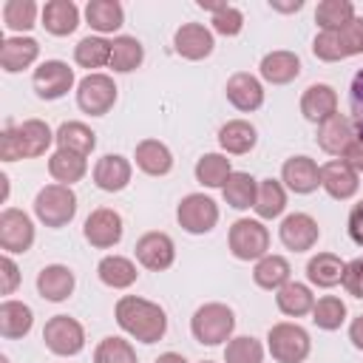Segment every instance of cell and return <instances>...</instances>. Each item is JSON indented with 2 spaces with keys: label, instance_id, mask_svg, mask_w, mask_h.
Wrapping results in <instances>:
<instances>
[{
  "label": "cell",
  "instance_id": "cell-1",
  "mask_svg": "<svg viewBox=\"0 0 363 363\" xmlns=\"http://www.w3.org/2000/svg\"><path fill=\"white\" fill-rule=\"evenodd\" d=\"M113 315H116L119 329L139 343H156L167 332L164 309L147 298H139V295H122L113 306Z\"/></svg>",
  "mask_w": 363,
  "mask_h": 363
},
{
  "label": "cell",
  "instance_id": "cell-2",
  "mask_svg": "<svg viewBox=\"0 0 363 363\" xmlns=\"http://www.w3.org/2000/svg\"><path fill=\"white\" fill-rule=\"evenodd\" d=\"M233 329H235V315L227 303H218V301L199 306L190 318V332L201 346H218L230 340Z\"/></svg>",
  "mask_w": 363,
  "mask_h": 363
},
{
  "label": "cell",
  "instance_id": "cell-3",
  "mask_svg": "<svg viewBox=\"0 0 363 363\" xmlns=\"http://www.w3.org/2000/svg\"><path fill=\"white\" fill-rule=\"evenodd\" d=\"M267 349H269L272 360H278V363H303L312 352V340H309V332L303 326L281 320V323L269 326Z\"/></svg>",
  "mask_w": 363,
  "mask_h": 363
},
{
  "label": "cell",
  "instance_id": "cell-4",
  "mask_svg": "<svg viewBox=\"0 0 363 363\" xmlns=\"http://www.w3.org/2000/svg\"><path fill=\"white\" fill-rule=\"evenodd\" d=\"M34 216L45 227H65L77 216V193L68 184H45L34 199Z\"/></svg>",
  "mask_w": 363,
  "mask_h": 363
},
{
  "label": "cell",
  "instance_id": "cell-5",
  "mask_svg": "<svg viewBox=\"0 0 363 363\" xmlns=\"http://www.w3.org/2000/svg\"><path fill=\"white\" fill-rule=\"evenodd\" d=\"M227 244L238 261H258L269 250V230L258 218H238L227 233Z\"/></svg>",
  "mask_w": 363,
  "mask_h": 363
},
{
  "label": "cell",
  "instance_id": "cell-6",
  "mask_svg": "<svg viewBox=\"0 0 363 363\" xmlns=\"http://www.w3.org/2000/svg\"><path fill=\"white\" fill-rule=\"evenodd\" d=\"M43 340H45L48 352H54L60 357H74L85 349V329L71 315H54L43 326Z\"/></svg>",
  "mask_w": 363,
  "mask_h": 363
},
{
  "label": "cell",
  "instance_id": "cell-7",
  "mask_svg": "<svg viewBox=\"0 0 363 363\" xmlns=\"http://www.w3.org/2000/svg\"><path fill=\"white\" fill-rule=\"evenodd\" d=\"M77 105L91 116H105L116 105V82L108 74L91 71L77 82Z\"/></svg>",
  "mask_w": 363,
  "mask_h": 363
},
{
  "label": "cell",
  "instance_id": "cell-8",
  "mask_svg": "<svg viewBox=\"0 0 363 363\" xmlns=\"http://www.w3.org/2000/svg\"><path fill=\"white\" fill-rule=\"evenodd\" d=\"M179 227L190 235H204L218 224V204L204 193H187L176 207Z\"/></svg>",
  "mask_w": 363,
  "mask_h": 363
},
{
  "label": "cell",
  "instance_id": "cell-9",
  "mask_svg": "<svg viewBox=\"0 0 363 363\" xmlns=\"http://www.w3.org/2000/svg\"><path fill=\"white\" fill-rule=\"evenodd\" d=\"M31 85L40 99H60L74 88V68L62 60H45L34 68Z\"/></svg>",
  "mask_w": 363,
  "mask_h": 363
},
{
  "label": "cell",
  "instance_id": "cell-10",
  "mask_svg": "<svg viewBox=\"0 0 363 363\" xmlns=\"http://www.w3.org/2000/svg\"><path fill=\"white\" fill-rule=\"evenodd\" d=\"M122 233H125V224H122V216L111 207H96L91 210V216L85 218V227H82V235L91 247L96 250H111L122 241Z\"/></svg>",
  "mask_w": 363,
  "mask_h": 363
},
{
  "label": "cell",
  "instance_id": "cell-11",
  "mask_svg": "<svg viewBox=\"0 0 363 363\" xmlns=\"http://www.w3.org/2000/svg\"><path fill=\"white\" fill-rule=\"evenodd\" d=\"M34 244V221L28 218V213L17 210V207H6L0 213V247L6 255L14 252H28Z\"/></svg>",
  "mask_w": 363,
  "mask_h": 363
},
{
  "label": "cell",
  "instance_id": "cell-12",
  "mask_svg": "<svg viewBox=\"0 0 363 363\" xmlns=\"http://www.w3.org/2000/svg\"><path fill=\"white\" fill-rule=\"evenodd\" d=\"M136 261L150 269V272H164L173 267L176 261V244L167 233H159V230H150L145 233L139 241H136Z\"/></svg>",
  "mask_w": 363,
  "mask_h": 363
},
{
  "label": "cell",
  "instance_id": "cell-13",
  "mask_svg": "<svg viewBox=\"0 0 363 363\" xmlns=\"http://www.w3.org/2000/svg\"><path fill=\"white\" fill-rule=\"evenodd\" d=\"M278 238H281V244H284L286 250H292V252H306V250H312V247L318 244L320 227H318V221H315L309 213H289V216L281 221V227H278Z\"/></svg>",
  "mask_w": 363,
  "mask_h": 363
},
{
  "label": "cell",
  "instance_id": "cell-14",
  "mask_svg": "<svg viewBox=\"0 0 363 363\" xmlns=\"http://www.w3.org/2000/svg\"><path fill=\"white\" fill-rule=\"evenodd\" d=\"M173 48L179 57L184 60H204L213 54L216 48V40H213V31L201 23H182L173 34Z\"/></svg>",
  "mask_w": 363,
  "mask_h": 363
},
{
  "label": "cell",
  "instance_id": "cell-15",
  "mask_svg": "<svg viewBox=\"0 0 363 363\" xmlns=\"http://www.w3.org/2000/svg\"><path fill=\"white\" fill-rule=\"evenodd\" d=\"M281 182H284V187H289L298 196L315 193L320 187V167L309 156H289L281 167Z\"/></svg>",
  "mask_w": 363,
  "mask_h": 363
},
{
  "label": "cell",
  "instance_id": "cell-16",
  "mask_svg": "<svg viewBox=\"0 0 363 363\" xmlns=\"http://www.w3.org/2000/svg\"><path fill=\"white\" fill-rule=\"evenodd\" d=\"M40 57V43L34 37H26V34H17V37H6L0 43V68L6 74H17V71H26L37 62Z\"/></svg>",
  "mask_w": 363,
  "mask_h": 363
},
{
  "label": "cell",
  "instance_id": "cell-17",
  "mask_svg": "<svg viewBox=\"0 0 363 363\" xmlns=\"http://www.w3.org/2000/svg\"><path fill=\"white\" fill-rule=\"evenodd\" d=\"M360 173H354L343 159H332L326 164H320V187L335 199V201H346L357 193L360 187Z\"/></svg>",
  "mask_w": 363,
  "mask_h": 363
},
{
  "label": "cell",
  "instance_id": "cell-18",
  "mask_svg": "<svg viewBox=\"0 0 363 363\" xmlns=\"http://www.w3.org/2000/svg\"><path fill=\"white\" fill-rule=\"evenodd\" d=\"M224 91H227L230 105L238 108V111H244V113H252V111H258V108L264 105V85H261L258 77H252V74H247V71L233 74V77L227 79Z\"/></svg>",
  "mask_w": 363,
  "mask_h": 363
},
{
  "label": "cell",
  "instance_id": "cell-19",
  "mask_svg": "<svg viewBox=\"0 0 363 363\" xmlns=\"http://www.w3.org/2000/svg\"><path fill=\"white\" fill-rule=\"evenodd\" d=\"M354 139H357V136H354V125H352V119L343 116V113H335L332 119H326V122L318 125V147H320L323 153L335 156V159H340V156L346 153V147H349Z\"/></svg>",
  "mask_w": 363,
  "mask_h": 363
},
{
  "label": "cell",
  "instance_id": "cell-20",
  "mask_svg": "<svg viewBox=\"0 0 363 363\" xmlns=\"http://www.w3.org/2000/svg\"><path fill=\"white\" fill-rule=\"evenodd\" d=\"M130 176H133V167L125 156L119 153H105L96 164H94V184L105 193H119L130 184Z\"/></svg>",
  "mask_w": 363,
  "mask_h": 363
},
{
  "label": "cell",
  "instance_id": "cell-21",
  "mask_svg": "<svg viewBox=\"0 0 363 363\" xmlns=\"http://www.w3.org/2000/svg\"><path fill=\"white\" fill-rule=\"evenodd\" d=\"M301 113H303L309 122H315V125L332 119V116L337 113V91H335L332 85H326V82L309 85V88L301 94Z\"/></svg>",
  "mask_w": 363,
  "mask_h": 363
},
{
  "label": "cell",
  "instance_id": "cell-22",
  "mask_svg": "<svg viewBox=\"0 0 363 363\" xmlns=\"http://www.w3.org/2000/svg\"><path fill=\"white\" fill-rule=\"evenodd\" d=\"M258 71H261V79L269 85H289L292 79L301 77V57L295 51L278 48V51L264 54Z\"/></svg>",
  "mask_w": 363,
  "mask_h": 363
},
{
  "label": "cell",
  "instance_id": "cell-23",
  "mask_svg": "<svg viewBox=\"0 0 363 363\" xmlns=\"http://www.w3.org/2000/svg\"><path fill=\"white\" fill-rule=\"evenodd\" d=\"M74 286H77V278L65 264H48L37 272V292L51 303L71 298Z\"/></svg>",
  "mask_w": 363,
  "mask_h": 363
},
{
  "label": "cell",
  "instance_id": "cell-24",
  "mask_svg": "<svg viewBox=\"0 0 363 363\" xmlns=\"http://www.w3.org/2000/svg\"><path fill=\"white\" fill-rule=\"evenodd\" d=\"M40 17H43V28L54 37H68L79 26V9L74 0H48Z\"/></svg>",
  "mask_w": 363,
  "mask_h": 363
},
{
  "label": "cell",
  "instance_id": "cell-25",
  "mask_svg": "<svg viewBox=\"0 0 363 363\" xmlns=\"http://www.w3.org/2000/svg\"><path fill=\"white\" fill-rule=\"evenodd\" d=\"M14 133H17V142H20V153H23V159L43 156V153L51 147L54 136H57V130H51V128H48V122H43V119H26V122L14 125Z\"/></svg>",
  "mask_w": 363,
  "mask_h": 363
},
{
  "label": "cell",
  "instance_id": "cell-26",
  "mask_svg": "<svg viewBox=\"0 0 363 363\" xmlns=\"http://www.w3.org/2000/svg\"><path fill=\"white\" fill-rule=\"evenodd\" d=\"M34 326V312L28 303L23 301H14V298H6L0 303V335L6 340H20L31 332Z\"/></svg>",
  "mask_w": 363,
  "mask_h": 363
},
{
  "label": "cell",
  "instance_id": "cell-27",
  "mask_svg": "<svg viewBox=\"0 0 363 363\" xmlns=\"http://www.w3.org/2000/svg\"><path fill=\"white\" fill-rule=\"evenodd\" d=\"M133 159H136V167L147 176H167L173 170V153L159 139H142L136 145Z\"/></svg>",
  "mask_w": 363,
  "mask_h": 363
},
{
  "label": "cell",
  "instance_id": "cell-28",
  "mask_svg": "<svg viewBox=\"0 0 363 363\" xmlns=\"http://www.w3.org/2000/svg\"><path fill=\"white\" fill-rule=\"evenodd\" d=\"M255 142H258V130L247 119H230L218 128V145H221L224 153L244 156L255 147Z\"/></svg>",
  "mask_w": 363,
  "mask_h": 363
},
{
  "label": "cell",
  "instance_id": "cell-29",
  "mask_svg": "<svg viewBox=\"0 0 363 363\" xmlns=\"http://www.w3.org/2000/svg\"><path fill=\"white\" fill-rule=\"evenodd\" d=\"M252 281H255V286H261V289L278 292L284 284L292 281V267H289V261H286L284 255H272V252H267L264 258L255 261Z\"/></svg>",
  "mask_w": 363,
  "mask_h": 363
},
{
  "label": "cell",
  "instance_id": "cell-30",
  "mask_svg": "<svg viewBox=\"0 0 363 363\" xmlns=\"http://www.w3.org/2000/svg\"><path fill=\"white\" fill-rule=\"evenodd\" d=\"M85 20L88 26L102 37V34H113L122 28L125 23V11L119 0H88L85 6Z\"/></svg>",
  "mask_w": 363,
  "mask_h": 363
},
{
  "label": "cell",
  "instance_id": "cell-31",
  "mask_svg": "<svg viewBox=\"0 0 363 363\" xmlns=\"http://www.w3.org/2000/svg\"><path fill=\"white\" fill-rule=\"evenodd\" d=\"M343 269H346V261H340V255L335 252H318L306 261V278L320 289L337 286L343 281Z\"/></svg>",
  "mask_w": 363,
  "mask_h": 363
},
{
  "label": "cell",
  "instance_id": "cell-32",
  "mask_svg": "<svg viewBox=\"0 0 363 363\" xmlns=\"http://www.w3.org/2000/svg\"><path fill=\"white\" fill-rule=\"evenodd\" d=\"M54 142H57V150H71V153H79V156L88 159L91 150L96 147V133H94L85 122L71 119V122H62V125L57 128Z\"/></svg>",
  "mask_w": 363,
  "mask_h": 363
},
{
  "label": "cell",
  "instance_id": "cell-33",
  "mask_svg": "<svg viewBox=\"0 0 363 363\" xmlns=\"http://www.w3.org/2000/svg\"><path fill=\"white\" fill-rule=\"evenodd\" d=\"M96 275L105 286L111 289H128L136 284L139 272H136V264L125 255H105L99 264H96Z\"/></svg>",
  "mask_w": 363,
  "mask_h": 363
},
{
  "label": "cell",
  "instance_id": "cell-34",
  "mask_svg": "<svg viewBox=\"0 0 363 363\" xmlns=\"http://www.w3.org/2000/svg\"><path fill=\"white\" fill-rule=\"evenodd\" d=\"M275 303L278 309L286 315V318H303V315H312V306H315V295L306 284L301 281H289L284 284L278 292H275Z\"/></svg>",
  "mask_w": 363,
  "mask_h": 363
},
{
  "label": "cell",
  "instance_id": "cell-35",
  "mask_svg": "<svg viewBox=\"0 0 363 363\" xmlns=\"http://www.w3.org/2000/svg\"><path fill=\"white\" fill-rule=\"evenodd\" d=\"M142 60H145V48H142V43L136 37L119 34V37L111 40V62H108V68H113L116 74L136 71L142 65Z\"/></svg>",
  "mask_w": 363,
  "mask_h": 363
},
{
  "label": "cell",
  "instance_id": "cell-36",
  "mask_svg": "<svg viewBox=\"0 0 363 363\" xmlns=\"http://www.w3.org/2000/svg\"><path fill=\"white\" fill-rule=\"evenodd\" d=\"M48 173L54 176L57 184H74V182H82L85 173H88V159L79 156V153H71V150H54L48 156Z\"/></svg>",
  "mask_w": 363,
  "mask_h": 363
},
{
  "label": "cell",
  "instance_id": "cell-37",
  "mask_svg": "<svg viewBox=\"0 0 363 363\" xmlns=\"http://www.w3.org/2000/svg\"><path fill=\"white\" fill-rule=\"evenodd\" d=\"M252 210L258 213V218H278L286 210V187H284V182H278L272 176L261 179Z\"/></svg>",
  "mask_w": 363,
  "mask_h": 363
},
{
  "label": "cell",
  "instance_id": "cell-38",
  "mask_svg": "<svg viewBox=\"0 0 363 363\" xmlns=\"http://www.w3.org/2000/svg\"><path fill=\"white\" fill-rule=\"evenodd\" d=\"M255 193H258V182L244 170H233L227 184L221 187V196L233 210H250L255 204Z\"/></svg>",
  "mask_w": 363,
  "mask_h": 363
},
{
  "label": "cell",
  "instance_id": "cell-39",
  "mask_svg": "<svg viewBox=\"0 0 363 363\" xmlns=\"http://www.w3.org/2000/svg\"><path fill=\"white\" fill-rule=\"evenodd\" d=\"M354 6L352 0H320L315 9V23L320 31H340L354 20Z\"/></svg>",
  "mask_w": 363,
  "mask_h": 363
},
{
  "label": "cell",
  "instance_id": "cell-40",
  "mask_svg": "<svg viewBox=\"0 0 363 363\" xmlns=\"http://www.w3.org/2000/svg\"><path fill=\"white\" fill-rule=\"evenodd\" d=\"M74 62L79 68H102L111 62V40L99 34H88L74 45Z\"/></svg>",
  "mask_w": 363,
  "mask_h": 363
},
{
  "label": "cell",
  "instance_id": "cell-41",
  "mask_svg": "<svg viewBox=\"0 0 363 363\" xmlns=\"http://www.w3.org/2000/svg\"><path fill=\"white\" fill-rule=\"evenodd\" d=\"M196 182L204 184V187H224L233 167H230V159L224 153H204L199 162H196Z\"/></svg>",
  "mask_w": 363,
  "mask_h": 363
},
{
  "label": "cell",
  "instance_id": "cell-42",
  "mask_svg": "<svg viewBox=\"0 0 363 363\" xmlns=\"http://www.w3.org/2000/svg\"><path fill=\"white\" fill-rule=\"evenodd\" d=\"M346 320V303L337 298V295H323L315 301L312 306V323L323 332H335L340 329Z\"/></svg>",
  "mask_w": 363,
  "mask_h": 363
},
{
  "label": "cell",
  "instance_id": "cell-43",
  "mask_svg": "<svg viewBox=\"0 0 363 363\" xmlns=\"http://www.w3.org/2000/svg\"><path fill=\"white\" fill-rule=\"evenodd\" d=\"M37 3L34 0H6L3 3V23L9 31H31L37 26Z\"/></svg>",
  "mask_w": 363,
  "mask_h": 363
},
{
  "label": "cell",
  "instance_id": "cell-44",
  "mask_svg": "<svg viewBox=\"0 0 363 363\" xmlns=\"http://www.w3.org/2000/svg\"><path fill=\"white\" fill-rule=\"evenodd\" d=\"M224 363H264V346L252 335L230 337L224 346Z\"/></svg>",
  "mask_w": 363,
  "mask_h": 363
},
{
  "label": "cell",
  "instance_id": "cell-45",
  "mask_svg": "<svg viewBox=\"0 0 363 363\" xmlns=\"http://www.w3.org/2000/svg\"><path fill=\"white\" fill-rule=\"evenodd\" d=\"M94 363H139L136 349L125 337H102L99 346L94 349Z\"/></svg>",
  "mask_w": 363,
  "mask_h": 363
},
{
  "label": "cell",
  "instance_id": "cell-46",
  "mask_svg": "<svg viewBox=\"0 0 363 363\" xmlns=\"http://www.w3.org/2000/svg\"><path fill=\"white\" fill-rule=\"evenodd\" d=\"M312 54L323 62H340L346 60V51L340 45V37L337 31H320L315 40H312Z\"/></svg>",
  "mask_w": 363,
  "mask_h": 363
},
{
  "label": "cell",
  "instance_id": "cell-47",
  "mask_svg": "<svg viewBox=\"0 0 363 363\" xmlns=\"http://www.w3.org/2000/svg\"><path fill=\"white\" fill-rule=\"evenodd\" d=\"M213 31L216 34H221V37H235V34H241V28H244V14L235 9V6H221L216 14H213Z\"/></svg>",
  "mask_w": 363,
  "mask_h": 363
},
{
  "label": "cell",
  "instance_id": "cell-48",
  "mask_svg": "<svg viewBox=\"0 0 363 363\" xmlns=\"http://www.w3.org/2000/svg\"><path fill=\"white\" fill-rule=\"evenodd\" d=\"M337 37H340V45H343L346 57L363 54V17H354L349 26H343L337 31Z\"/></svg>",
  "mask_w": 363,
  "mask_h": 363
},
{
  "label": "cell",
  "instance_id": "cell-49",
  "mask_svg": "<svg viewBox=\"0 0 363 363\" xmlns=\"http://www.w3.org/2000/svg\"><path fill=\"white\" fill-rule=\"evenodd\" d=\"M343 289L352 295V298H363V258H352L346 261V269H343Z\"/></svg>",
  "mask_w": 363,
  "mask_h": 363
},
{
  "label": "cell",
  "instance_id": "cell-50",
  "mask_svg": "<svg viewBox=\"0 0 363 363\" xmlns=\"http://www.w3.org/2000/svg\"><path fill=\"white\" fill-rule=\"evenodd\" d=\"M17 286H20V269H17L14 258L3 252V258H0V292L11 295Z\"/></svg>",
  "mask_w": 363,
  "mask_h": 363
},
{
  "label": "cell",
  "instance_id": "cell-51",
  "mask_svg": "<svg viewBox=\"0 0 363 363\" xmlns=\"http://www.w3.org/2000/svg\"><path fill=\"white\" fill-rule=\"evenodd\" d=\"M0 159H3V162H17V159H23L20 142H17V133H14V125L6 128L3 136H0Z\"/></svg>",
  "mask_w": 363,
  "mask_h": 363
},
{
  "label": "cell",
  "instance_id": "cell-52",
  "mask_svg": "<svg viewBox=\"0 0 363 363\" xmlns=\"http://www.w3.org/2000/svg\"><path fill=\"white\" fill-rule=\"evenodd\" d=\"M346 230H349V238L363 247V199L349 210V218H346Z\"/></svg>",
  "mask_w": 363,
  "mask_h": 363
},
{
  "label": "cell",
  "instance_id": "cell-53",
  "mask_svg": "<svg viewBox=\"0 0 363 363\" xmlns=\"http://www.w3.org/2000/svg\"><path fill=\"white\" fill-rule=\"evenodd\" d=\"M349 105H352V111H354V116L357 113H363V68L352 77V88H349Z\"/></svg>",
  "mask_w": 363,
  "mask_h": 363
},
{
  "label": "cell",
  "instance_id": "cell-54",
  "mask_svg": "<svg viewBox=\"0 0 363 363\" xmlns=\"http://www.w3.org/2000/svg\"><path fill=\"white\" fill-rule=\"evenodd\" d=\"M340 159H343L354 173H363V142H360V139H354V142L346 147V153H343Z\"/></svg>",
  "mask_w": 363,
  "mask_h": 363
},
{
  "label": "cell",
  "instance_id": "cell-55",
  "mask_svg": "<svg viewBox=\"0 0 363 363\" xmlns=\"http://www.w3.org/2000/svg\"><path fill=\"white\" fill-rule=\"evenodd\" d=\"M349 340H352L354 349L363 352V315H357V318L349 323Z\"/></svg>",
  "mask_w": 363,
  "mask_h": 363
},
{
  "label": "cell",
  "instance_id": "cell-56",
  "mask_svg": "<svg viewBox=\"0 0 363 363\" xmlns=\"http://www.w3.org/2000/svg\"><path fill=\"white\" fill-rule=\"evenodd\" d=\"M269 9H275V11H301L303 9V0H292V3H281V0H269Z\"/></svg>",
  "mask_w": 363,
  "mask_h": 363
},
{
  "label": "cell",
  "instance_id": "cell-57",
  "mask_svg": "<svg viewBox=\"0 0 363 363\" xmlns=\"http://www.w3.org/2000/svg\"><path fill=\"white\" fill-rule=\"evenodd\" d=\"M153 363H187V360H184L179 352H164V354H159Z\"/></svg>",
  "mask_w": 363,
  "mask_h": 363
},
{
  "label": "cell",
  "instance_id": "cell-58",
  "mask_svg": "<svg viewBox=\"0 0 363 363\" xmlns=\"http://www.w3.org/2000/svg\"><path fill=\"white\" fill-rule=\"evenodd\" d=\"M352 125H354V136L363 142V113H357V116L352 119Z\"/></svg>",
  "mask_w": 363,
  "mask_h": 363
},
{
  "label": "cell",
  "instance_id": "cell-59",
  "mask_svg": "<svg viewBox=\"0 0 363 363\" xmlns=\"http://www.w3.org/2000/svg\"><path fill=\"white\" fill-rule=\"evenodd\" d=\"M0 363H9V357H6V354H3V357H0Z\"/></svg>",
  "mask_w": 363,
  "mask_h": 363
},
{
  "label": "cell",
  "instance_id": "cell-60",
  "mask_svg": "<svg viewBox=\"0 0 363 363\" xmlns=\"http://www.w3.org/2000/svg\"><path fill=\"white\" fill-rule=\"evenodd\" d=\"M201 363H213V360H201Z\"/></svg>",
  "mask_w": 363,
  "mask_h": 363
}]
</instances>
